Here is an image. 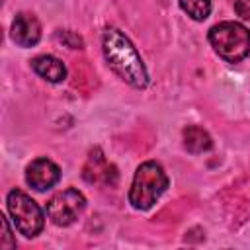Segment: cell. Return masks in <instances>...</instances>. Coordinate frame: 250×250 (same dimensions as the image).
<instances>
[{
    "label": "cell",
    "mask_w": 250,
    "mask_h": 250,
    "mask_svg": "<svg viewBox=\"0 0 250 250\" xmlns=\"http://www.w3.org/2000/svg\"><path fill=\"white\" fill-rule=\"evenodd\" d=\"M102 47L107 64L121 80H125L133 88H145L148 84V72L143 64L141 55L119 29L107 27L102 35Z\"/></svg>",
    "instance_id": "1"
},
{
    "label": "cell",
    "mask_w": 250,
    "mask_h": 250,
    "mask_svg": "<svg viewBox=\"0 0 250 250\" xmlns=\"http://www.w3.org/2000/svg\"><path fill=\"white\" fill-rule=\"evenodd\" d=\"M59 180H61V170L49 158H35L25 168V182L37 191H45L53 188Z\"/></svg>",
    "instance_id": "6"
},
{
    "label": "cell",
    "mask_w": 250,
    "mask_h": 250,
    "mask_svg": "<svg viewBox=\"0 0 250 250\" xmlns=\"http://www.w3.org/2000/svg\"><path fill=\"white\" fill-rule=\"evenodd\" d=\"M31 68L49 82H62L66 78V66L53 55H39L31 61Z\"/></svg>",
    "instance_id": "9"
},
{
    "label": "cell",
    "mask_w": 250,
    "mask_h": 250,
    "mask_svg": "<svg viewBox=\"0 0 250 250\" xmlns=\"http://www.w3.org/2000/svg\"><path fill=\"white\" fill-rule=\"evenodd\" d=\"M184 146L191 152V154H199V152H205L213 146V141H211V135L199 127V125H188L184 129Z\"/></svg>",
    "instance_id": "10"
},
{
    "label": "cell",
    "mask_w": 250,
    "mask_h": 250,
    "mask_svg": "<svg viewBox=\"0 0 250 250\" xmlns=\"http://www.w3.org/2000/svg\"><path fill=\"white\" fill-rule=\"evenodd\" d=\"M209 43L227 62H240L250 55V29L238 21H221L209 29Z\"/></svg>",
    "instance_id": "3"
},
{
    "label": "cell",
    "mask_w": 250,
    "mask_h": 250,
    "mask_svg": "<svg viewBox=\"0 0 250 250\" xmlns=\"http://www.w3.org/2000/svg\"><path fill=\"white\" fill-rule=\"evenodd\" d=\"M12 39L20 47H33L41 39V23L29 12H20L12 21Z\"/></svg>",
    "instance_id": "8"
},
{
    "label": "cell",
    "mask_w": 250,
    "mask_h": 250,
    "mask_svg": "<svg viewBox=\"0 0 250 250\" xmlns=\"http://www.w3.org/2000/svg\"><path fill=\"white\" fill-rule=\"evenodd\" d=\"M180 6L195 21H203L211 14V0H180Z\"/></svg>",
    "instance_id": "11"
},
{
    "label": "cell",
    "mask_w": 250,
    "mask_h": 250,
    "mask_svg": "<svg viewBox=\"0 0 250 250\" xmlns=\"http://www.w3.org/2000/svg\"><path fill=\"white\" fill-rule=\"evenodd\" d=\"M6 203H8V211L12 215L16 229L23 236L33 238L43 230L45 215L41 207L27 193H23L21 189H12L6 197Z\"/></svg>",
    "instance_id": "4"
},
{
    "label": "cell",
    "mask_w": 250,
    "mask_h": 250,
    "mask_svg": "<svg viewBox=\"0 0 250 250\" xmlns=\"http://www.w3.org/2000/svg\"><path fill=\"white\" fill-rule=\"evenodd\" d=\"M84 180L90 184H109L113 186L117 182V170L113 164H109L104 156V152L100 148H94L84 164V172H82Z\"/></svg>",
    "instance_id": "7"
},
{
    "label": "cell",
    "mask_w": 250,
    "mask_h": 250,
    "mask_svg": "<svg viewBox=\"0 0 250 250\" xmlns=\"http://www.w3.org/2000/svg\"><path fill=\"white\" fill-rule=\"evenodd\" d=\"M166 188L168 176L162 170V166L154 160L143 162L135 172L129 189V203L139 211H146L156 203V199L166 191Z\"/></svg>",
    "instance_id": "2"
},
{
    "label": "cell",
    "mask_w": 250,
    "mask_h": 250,
    "mask_svg": "<svg viewBox=\"0 0 250 250\" xmlns=\"http://www.w3.org/2000/svg\"><path fill=\"white\" fill-rule=\"evenodd\" d=\"M2 229H4V234H2V240H0V246L2 248H16V238L12 236V230H10V225H8V219L2 215Z\"/></svg>",
    "instance_id": "13"
},
{
    "label": "cell",
    "mask_w": 250,
    "mask_h": 250,
    "mask_svg": "<svg viewBox=\"0 0 250 250\" xmlns=\"http://www.w3.org/2000/svg\"><path fill=\"white\" fill-rule=\"evenodd\" d=\"M84 209H86V197L74 188H66L62 191H57L47 201V217L57 227L72 225L82 215Z\"/></svg>",
    "instance_id": "5"
},
{
    "label": "cell",
    "mask_w": 250,
    "mask_h": 250,
    "mask_svg": "<svg viewBox=\"0 0 250 250\" xmlns=\"http://www.w3.org/2000/svg\"><path fill=\"white\" fill-rule=\"evenodd\" d=\"M234 12L240 18L250 20V0H234Z\"/></svg>",
    "instance_id": "14"
},
{
    "label": "cell",
    "mask_w": 250,
    "mask_h": 250,
    "mask_svg": "<svg viewBox=\"0 0 250 250\" xmlns=\"http://www.w3.org/2000/svg\"><path fill=\"white\" fill-rule=\"evenodd\" d=\"M57 39H59L61 43H64L66 47H70V49H82V45H84L82 37H80L78 33H74V31H68V29L57 31Z\"/></svg>",
    "instance_id": "12"
}]
</instances>
